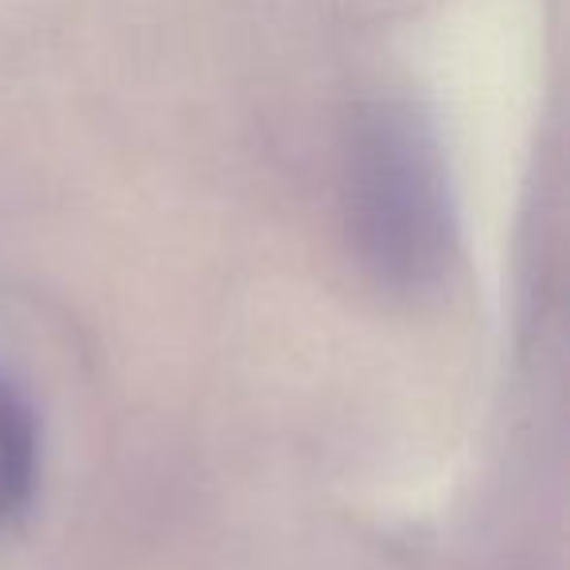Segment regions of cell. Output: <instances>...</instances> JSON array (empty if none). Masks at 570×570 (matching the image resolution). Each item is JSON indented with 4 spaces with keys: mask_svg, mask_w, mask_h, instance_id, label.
I'll use <instances>...</instances> for the list:
<instances>
[{
    "mask_svg": "<svg viewBox=\"0 0 570 570\" xmlns=\"http://www.w3.org/2000/svg\"><path fill=\"white\" fill-rule=\"evenodd\" d=\"M36 414L20 387L0 372V528H9L32 500Z\"/></svg>",
    "mask_w": 570,
    "mask_h": 570,
    "instance_id": "obj_1",
    "label": "cell"
}]
</instances>
